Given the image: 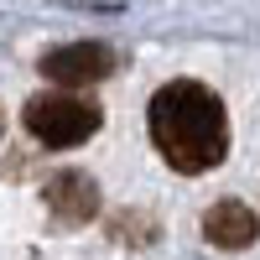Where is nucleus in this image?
I'll use <instances>...</instances> for the list:
<instances>
[{"mask_svg": "<svg viewBox=\"0 0 260 260\" xmlns=\"http://www.w3.org/2000/svg\"><path fill=\"white\" fill-rule=\"evenodd\" d=\"M0 130H6V110H0Z\"/></svg>", "mask_w": 260, "mask_h": 260, "instance_id": "nucleus-6", "label": "nucleus"}, {"mask_svg": "<svg viewBox=\"0 0 260 260\" xmlns=\"http://www.w3.org/2000/svg\"><path fill=\"white\" fill-rule=\"evenodd\" d=\"M26 136L37 141V146H52V151H68V146H83L94 136V130L104 125V110L94 99H83V94H73V89H57L52 94H37V99H26Z\"/></svg>", "mask_w": 260, "mask_h": 260, "instance_id": "nucleus-2", "label": "nucleus"}, {"mask_svg": "<svg viewBox=\"0 0 260 260\" xmlns=\"http://www.w3.org/2000/svg\"><path fill=\"white\" fill-rule=\"evenodd\" d=\"M255 234H260V219H255V208H245L240 198H224V203H213L203 213V240L213 250H250Z\"/></svg>", "mask_w": 260, "mask_h": 260, "instance_id": "nucleus-5", "label": "nucleus"}, {"mask_svg": "<svg viewBox=\"0 0 260 260\" xmlns=\"http://www.w3.org/2000/svg\"><path fill=\"white\" fill-rule=\"evenodd\" d=\"M120 68V57L104 47V42H62V47L42 52V73L62 89H89V83H104Z\"/></svg>", "mask_w": 260, "mask_h": 260, "instance_id": "nucleus-3", "label": "nucleus"}, {"mask_svg": "<svg viewBox=\"0 0 260 260\" xmlns=\"http://www.w3.org/2000/svg\"><path fill=\"white\" fill-rule=\"evenodd\" d=\"M151 146L161 151V161L182 177H203L229 156V115L224 99L198 78H172L151 94L146 110Z\"/></svg>", "mask_w": 260, "mask_h": 260, "instance_id": "nucleus-1", "label": "nucleus"}, {"mask_svg": "<svg viewBox=\"0 0 260 260\" xmlns=\"http://www.w3.org/2000/svg\"><path fill=\"white\" fill-rule=\"evenodd\" d=\"M42 198H47L52 219L57 224H89L99 213V182L89 177V172H52L47 187H42Z\"/></svg>", "mask_w": 260, "mask_h": 260, "instance_id": "nucleus-4", "label": "nucleus"}]
</instances>
